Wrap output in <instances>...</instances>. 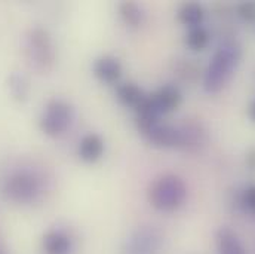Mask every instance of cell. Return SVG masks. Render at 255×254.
<instances>
[{"label": "cell", "mask_w": 255, "mask_h": 254, "mask_svg": "<svg viewBox=\"0 0 255 254\" xmlns=\"http://www.w3.org/2000/svg\"><path fill=\"white\" fill-rule=\"evenodd\" d=\"M248 113H250V118H251V121H253V122H255V100L253 101V103H251Z\"/></svg>", "instance_id": "44dd1931"}, {"label": "cell", "mask_w": 255, "mask_h": 254, "mask_svg": "<svg viewBox=\"0 0 255 254\" xmlns=\"http://www.w3.org/2000/svg\"><path fill=\"white\" fill-rule=\"evenodd\" d=\"M151 146L160 149H174L181 147L183 135L181 129L169 124H162L160 121L150 124L148 127L138 131Z\"/></svg>", "instance_id": "52a82bcc"}, {"label": "cell", "mask_w": 255, "mask_h": 254, "mask_svg": "<svg viewBox=\"0 0 255 254\" xmlns=\"http://www.w3.org/2000/svg\"><path fill=\"white\" fill-rule=\"evenodd\" d=\"M74 241L71 235L64 229H49L42 238L43 254H73Z\"/></svg>", "instance_id": "ba28073f"}, {"label": "cell", "mask_w": 255, "mask_h": 254, "mask_svg": "<svg viewBox=\"0 0 255 254\" xmlns=\"http://www.w3.org/2000/svg\"><path fill=\"white\" fill-rule=\"evenodd\" d=\"M104 150H106V144L103 137L98 135L97 132H89L83 135L82 140L79 141L77 156L80 158V161L86 164H95L103 158Z\"/></svg>", "instance_id": "9c48e42d"}, {"label": "cell", "mask_w": 255, "mask_h": 254, "mask_svg": "<svg viewBox=\"0 0 255 254\" xmlns=\"http://www.w3.org/2000/svg\"><path fill=\"white\" fill-rule=\"evenodd\" d=\"M238 13L248 22L255 21V1H244L238 6Z\"/></svg>", "instance_id": "ac0fdd59"}, {"label": "cell", "mask_w": 255, "mask_h": 254, "mask_svg": "<svg viewBox=\"0 0 255 254\" xmlns=\"http://www.w3.org/2000/svg\"><path fill=\"white\" fill-rule=\"evenodd\" d=\"M0 254H6L4 253V249H3V246H1V243H0Z\"/></svg>", "instance_id": "7402d4cb"}, {"label": "cell", "mask_w": 255, "mask_h": 254, "mask_svg": "<svg viewBox=\"0 0 255 254\" xmlns=\"http://www.w3.org/2000/svg\"><path fill=\"white\" fill-rule=\"evenodd\" d=\"M241 60V49L233 45H224L212 55L203 77V86L208 92H220L232 79Z\"/></svg>", "instance_id": "3957f363"}, {"label": "cell", "mask_w": 255, "mask_h": 254, "mask_svg": "<svg viewBox=\"0 0 255 254\" xmlns=\"http://www.w3.org/2000/svg\"><path fill=\"white\" fill-rule=\"evenodd\" d=\"M151 95H153V100H154V103H156V106L162 115H166V113L177 110L183 101L181 91L178 89V86H175L172 83H166V85L160 86Z\"/></svg>", "instance_id": "8fae6325"}, {"label": "cell", "mask_w": 255, "mask_h": 254, "mask_svg": "<svg viewBox=\"0 0 255 254\" xmlns=\"http://www.w3.org/2000/svg\"><path fill=\"white\" fill-rule=\"evenodd\" d=\"M177 16H178V21L181 24L193 28V27H199L200 25V22L203 21L205 13H203V7L199 3L190 1V3L181 4V7L178 9Z\"/></svg>", "instance_id": "9a60e30c"}, {"label": "cell", "mask_w": 255, "mask_h": 254, "mask_svg": "<svg viewBox=\"0 0 255 254\" xmlns=\"http://www.w3.org/2000/svg\"><path fill=\"white\" fill-rule=\"evenodd\" d=\"M245 162H247V165H248L251 170H255V147L254 149H251V150L247 153Z\"/></svg>", "instance_id": "ffe728a7"}, {"label": "cell", "mask_w": 255, "mask_h": 254, "mask_svg": "<svg viewBox=\"0 0 255 254\" xmlns=\"http://www.w3.org/2000/svg\"><path fill=\"white\" fill-rule=\"evenodd\" d=\"M92 71H94V76L98 80H101L103 83L112 85V83H116L121 79V76H122V64L116 57L103 55V57H98L94 61Z\"/></svg>", "instance_id": "30bf717a"}, {"label": "cell", "mask_w": 255, "mask_h": 254, "mask_svg": "<svg viewBox=\"0 0 255 254\" xmlns=\"http://www.w3.org/2000/svg\"><path fill=\"white\" fill-rule=\"evenodd\" d=\"M25 55L30 64L45 73L51 71L57 63V51L51 33L43 27H33L25 36Z\"/></svg>", "instance_id": "277c9868"}, {"label": "cell", "mask_w": 255, "mask_h": 254, "mask_svg": "<svg viewBox=\"0 0 255 254\" xmlns=\"http://www.w3.org/2000/svg\"><path fill=\"white\" fill-rule=\"evenodd\" d=\"M215 246L218 254H247V250L238 234L230 228H220L215 234Z\"/></svg>", "instance_id": "7c38bea8"}, {"label": "cell", "mask_w": 255, "mask_h": 254, "mask_svg": "<svg viewBox=\"0 0 255 254\" xmlns=\"http://www.w3.org/2000/svg\"><path fill=\"white\" fill-rule=\"evenodd\" d=\"M7 89H9L10 97L15 101L24 103V101H27V98L30 95V82L24 74L13 71L7 77Z\"/></svg>", "instance_id": "5bb4252c"}, {"label": "cell", "mask_w": 255, "mask_h": 254, "mask_svg": "<svg viewBox=\"0 0 255 254\" xmlns=\"http://www.w3.org/2000/svg\"><path fill=\"white\" fill-rule=\"evenodd\" d=\"M209 42V34L203 27H193L186 36V45L191 51H202Z\"/></svg>", "instance_id": "e0dca14e"}, {"label": "cell", "mask_w": 255, "mask_h": 254, "mask_svg": "<svg viewBox=\"0 0 255 254\" xmlns=\"http://www.w3.org/2000/svg\"><path fill=\"white\" fill-rule=\"evenodd\" d=\"M244 205L255 214V186H251L250 189H247L244 193V199H242Z\"/></svg>", "instance_id": "d6986e66"}, {"label": "cell", "mask_w": 255, "mask_h": 254, "mask_svg": "<svg viewBox=\"0 0 255 254\" xmlns=\"http://www.w3.org/2000/svg\"><path fill=\"white\" fill-rule=\"evenodd\" d=\"M1 196L13 204L28 205L37 202L45 193L42 176L33 170L21 168L10 173L1 183Z\"/></svg>", "instance_id": "6da1fadb"}, {"label": "cell", "mask_w": 255, "mask_h": 254, "mask_svg": "<svg viewBox=\"0 0 255 254\" xmlns=\"http://www.w3.org/2000/svg\"><path fill=\"white\" fill-rule=\"evenodd\" d=\"M73 118L74 110L71 104L60 98H52L46 103L40 115L39 128L43 134L49 137H60L70 128Z\"/></svg>", "instance_id": "8992f818"}, {"label": "cell", "mask_w": 255, "mask_h": 254, "mask_svg": "<svg viewBox=\"0 0 255 254\" xmlns=\"http://www.w3.org/2000/svg\"><path fill=\"white\" fill-rule=\"evenodd\" d=\"M165 235L150 223L136 226L122 244L121 254H162Z\"/></svg>", "instance_id": "5b68a950"}, {"label": "cell", "mask_w": 255, "mask_h": 254, "mask_svg": "<svg viewBox=\"0 0 255 254\" xmlns=\"http://www.w3.org/2000/svg\"><path fill=\"white\" fill-rule=\"evenodd\" d=\"M187 198V186L184 180L175 174H163L154 179L148 189L147 199L150 205L160 213L177 211Z\"/></svg>", "instance_id": "7a4b0ae2"}, {"label": "cell", "mask_w": 255, "mask_h": 254, "mask_svg": "<svg viewBox=\"0 0 255 254\" xmlns=\"http://www.w3.org/2000/svg\"><path fill=\"white\" fill-rule=\"evenodd\" d=\"M119 15L128 27L136 28L144 21V12L135 1H122L119 4Z\"/></svg>", "instance_id": "2e32d148"}, {"label": "cell", "mask_w": 255, "mask_h": 254, "mask_svg": "<svg viewBox=\"0 0 255 254\" xmlns=\"http://www.w3.org/2000/svg\"><path fill=\"white\" fill-rule=\"evenodd\" d=\"M145 95L147 94L144 92V89L139 85L133 83V82H124V83L118 85V88H116V97H118V100L125 107L133 109V110L142 103V100L145 98Z\"/></svg>", "instance_id": "4fadbf2b"}]
</instances>
